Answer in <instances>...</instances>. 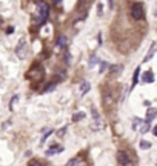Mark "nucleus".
<instances>
[{"label":"nucleus","instance_id":"f257e3e1","mask_svg":"<svg viewBox=\"0 0 157 166\" xmlns=\"http://www.w3.org/2000/svg\"><path fill=\"white\" fill-rule=\"evenodd\" d=\"M48 14H49V6L45 2H39L37 3V16H35V23H39V25L45 23L46 19H48Z\"/></svg>","mask_w":157,"mask_h":166},{"label":"nucleus","instance_id":"f03ea898","mask_svg":"<svg viewBox=\"0 0 157 166\" xmlns=\"http://www.w3.org/2000/svg\"><path fill=\"white\" fill-rule=\"evenodd\" d=\"M117 161H119L120 166H134L131 157L128 155L126 151H119L117 152Z\"/></svg>","mask_w":157,"mask_h":166},{"label":"nucleus","instance_id":"7ed1b4c3","mask_svg":"<svg viewBox=\"0 0 157 166\" xmlns=\"http://www.w3.org/2000/svg\"><path fill=\"white\" fill-rule=\"evenodd\" d=\"M131 16L134 17V20H142L145 12H143V6L142 3H134L131 8Z\"/></svg>","mask_w":157,"mask_h":166},{"label":"nucleus","instance_id":"20e7f679","mask_svg":"<svg viewBox=\"0 0 157 166\" xmlns=\"http://www.w3.org/2000/svg\"><path fill=\"white\" fill-rule=\"evenodd\" d=\"M28 75H29V79H33V80H35V82H39V80L43 79V69L37 65V66H34V68L29 71Z\"/></svg>","mask_w":157,"mask_h":166},{"label":"nucleus","instance_id":"39448f33","mask_svg":"<svg viewBox=\"0 0 157 166\" xmlns=\"http://www.w3.org/2000/svg\"><path fill=\"white\" fill-rule=\"evenodd\" d=\"M92 123H91V129L92 131H99V129H102V126H103V123H102V120H100V117H99V114L96 112V111L92 109Z\"/></svg>","mask_w":157,"mask_h":166},{"label":"nucleus","instance_id":"423d86ee","mask_svg":"<svg viewBox=\"0 0 157 166\" xmlns=\"http://www.w3.org/2000/svg\"><path fill=\"white\" fill-rule=\"evenodd\" d=\"M26 42H25V39H22L20 42H19V46H17V49H16V52H17V56L20 57V59H23L25 57V54H26Z\"/></svg>","mask_w":157,"mask_h":166},{"label":"nucleus","instance_id":"0eeeda50","mask_svg":"<svg viewBox=\"0 0 157 166\" xmlns=\"http://www.w3.org/2000/svg\"><path fill=\"white\" fill-rule=\"evenodd\" d=\"M157 115V108H150V109L146 111V117H145V122L151 123L152 120H154V117Z\"/></svg>","mask_w":157,"mask_h":166},{"label":"nucleus","instance_id":"6e6552de","mask_svg":"<svg viewBox=\"0 0 157 166\" xmlns=\"http://www.w3.org/2000/svg\"><path fill=\"white\" fill-rule=\"evenodd\" d=\"M154 82V74H152V71H146L145 74H143V77H142V83H152Z\"/></svg>","mask_w":157,"mask_h":166},{"label":"nucleus","instance_id":"1a4fd4ad","mask_svg":"<svg viewBox=\"0 0 157 166\" xmlns=\"http://www.w3.org/2000/svg\"><path fill=\"white\" fill-rule=\"evenodd\" d=\"M156 49H157V45H156V43H152V45H151V48H150V51L146 52V56H145V59H143V62H150V60L152 59V56H154Z\"/></svg>","mask_w":157,"mask_h":166},{"label":"nucleus","instance_id":"9d476101","mask_svg":"<svg viewBox=\"0 0 157 166\" xmlns=\"http://www.w3.org/2000/svg\"><path fill=\"white\" fill-rule=\"evenodd\" d=\"M66 166H85V161H83L82 159H79V157H77V159L69 160V161H68V165H66Z\"/></svg>","mask_w":157,"mask_h":166},{"label":"nucleus","instance_id":"9b49d317","mask_svg":"<svg viewBox=\"0 0 157 166\" xmlns=\"http://www.w3.org/2000/svg\"><path fill=\"white\" fill-rule=\"evenodd\" d=\"M63 149H65L63 146H52L51 149L46 151V157H48V155H52V154H57V152H62Z\"/></svg>","mask_w":157,"mask_h":166},{"label":"nucleus","instance_id":"f8f14e48","mask_svg":"<svg viewBox=\"0 0 157 166\" xmlns=\"http://www.w3.org/2000/svg\"><path fill=\"white\" fill-rule=\"evenodd\" d=\"M66 45H68V39H66L65 35H60V37L57 39V48H65Z\"/></svg>","mask_w":157,"mask_h":166},{"label":"nucleus","instance_id":"ddd939ff","mask_svg":"<svg viewBox=\"0 0 157 166\" xmlns=\"http://www.w3.org/2000/svg\"><path fill=\"white\" fill-rule=\"evenodd\" d=\"M109 69H111V74H113V75H117V74H120V72H122L123 66H122V65H113Z\"/></svg>","mask_w":157,"mask_h":166},{"label":"nucleus","instance_id":"4468645a","mask_svg":"<svg viewBox=\"0 0 157 166\" xmlns=\"http://www.w3.org/2000/svg\"><path fill=\"white\" fill-rule=\"evenodd\" d=\"M89 89H91L89 82H82V85H80V94H86Z\"/></svg>","mask_w":157,"mask_h":166},{"label":"nucleus","instance_id":"2eb2a0df","mask_svg":"<svg viewBox=\"0 0 157 166\" xmlns=\"http://www.w3.org/2000/svg\"><path fill=\"white\" fill-rule=\"evenodd\" d=\"M139 75H140V68H136V71L133 74V88L139 83Z\"/></svg>","mask_w":157,"mask_h":166},{"label":"nucleus","instance_id":"dca6fc26","mask_svg":"<svg viewBox=\"0 0 157 166\" xmlns=\"http://www.w3.org/2000/svg\"><path fill=\"white\" fill-rule=\"evenodd\" d=\"M97 63H100V60H99V57L96 56V54H92V56H91V59H89V66L92 68V66H96Z\"/></svg>","mask_w":157,"mask_h":166},{"label":"nucleus","instance_id":"f3484780","mask_svg":"<svg viewBox=\"0 0 157 166\" xmlns=\"http://www.w3.org/2000/svg\"><path fill=\"white\" fill-rule=\"evenodd\" d=\"M150 125H151V123H148V122L143 120V126L140 128V134H146L148 131H150Z\"/></svg>","mask_w":157,"mask_h":166},{"label":"nucleus","instance_id":"a211bd4d","mask_svg":"<svg viewBox=\"0 0 157 166\" xmlns=\"http://www.w3.org/2000/svg\"><path fill=\"white\" fill-rule=\"evenodd\" d=\"M143 123V120L142 119H139V117H134V122H133V129H137L140 125Z\"/></svg>","mask_w":157,"mask_h":166},{"label":"nucleus","instance_id":"6ab92c4d","mask_svg":"<svg viewBox=\"0 0 157 166\" xmlns=\"http://www.w3.org/2000/svg\"><path fill=\"white\" fill-rule=\"evenodd\" d=\"M51 134H52V129H46V131H45V134H43V137H42V140H40V143L43 145V143L46 142V138L51 136Z\"/></svg>","mask_w":157,"mask_h":166},{"label":"nucleus","instance_id":"aec40b11","mask_svg":"<svg viewBox=\"0 0 157 166\" xmlns=\"http://www.w3.org/2000/svg\"><path fill=\"white\" fill-rule=\"evenodd\" d=\"M85 117V112H75L73 115V122H79L80 119H83Z\"/></svg>","mask_w":157,"mask_h":166},{"label":"nucleus","instance_id":"412c9836","mask_svg":"<svg viewBox=\"0 0 157 166\" xmlns=\"http://www.w3.org/2000/svg\"><path fill=\"white\" fill-rule=\"evenodd\" d=\"M151 148V143L146 142V140H142L140 142V149H150Z\"/></svg>","mask_w":157,"mask_h":166},{"label":"nucleus","instance_id":"4be33fe9","mask_svg":"<svg viewBox=\"0 0 157 166\" xmlns=\"http://www.w3.org/2000/svg\"><path fill=\"white\" fill-rule=\"evenodd\" d=\"M106 68H108V63H106V62H100V71H99V72L103 74L106 71Z\"/></svg>","mask_w":157,"mask_h":166},{"label":"nucleus","instance_id":"5701e85b","mask_svg":"<svg viewBox=\"0 0 157 166\" xmlns=\"http://www.w3.org/2000/svg\"><path fill=\"white\" fill-rule=\"evenodd\" d=\"M28 166H43V165L40 163L39 160H31L29 163H28Z\"/></svg>","mask_w":157,"mask_h":166},{"label":"nucleus","instance_id":"b1692460","mask_svg":"<svg viewBox=\"0 0 157 166\" xmlns=\"http://www.w3.org/2000/svg\"><path fill=\"white\" fill-rule=\"evenodd\" d=\"M65 131H66V128H62V129H59V131H57L56 134H57V136H59V137H63Z\"/></svg>","mask_w":157,"mask_h":166},{"label":"nucleus","instance_id":"393cba45","mask_svg":"<svg viewBox=\"0 0 157 166\" xmlns=\"http://www.w3.org/2000/svg\"><path fill=\"white\" fill-rule=\"evenodd\" d=\"M54 88H56V83H51V85H49V86H48L46 89H45V91H52Z\"/></svg>","mask_w":157,"mask_h":166},{"label":"nucleus","instance_id":"a878e982","mask_svg":"<svg viewBox=\"0 0 157 166\" xmlns=\"http://www.w3.org/2000/svg\"><path fill=\"white\" fill-rule=\"evenodd\" d=\"M102 9H103V6H102V3H99V11H97V14H99V16H102V12H103Z\"/></svg>","mask_w":157,"mask_h":166},{"label":"nucleus","instance_id":"bb28decb","mask_svg":"<svg viewBox=\"0 0 157 166\" xmlns=\"http://www.w3.org/2000/svg\"><path fill=\"white\" fill-rule=\"evenodd\" d=\"M152 134H154V137H157V125L152 128Z\"/></svg>","mask_w":157,"mask_h":166},{"label":"nucleus","instance_id":"cd10ccee","mask_svg":"<svg viewBox=\"0 0 157 166\" xmlns=\"http://www.w3.org/2000/svg\"><path fill=\"white\" fill-rule=\"evenodd\" d=\"M52 2H54V3H60L62 0H52Z\"/></svg>","mask_w":157,"mask_h":166},{"label":"nucleus","instance_id":"c85d7f7f","mask_svg":"<svg viewBox=\"0 0 157 166\" xmlns=\"http://www.w3.org/2000/svg\"><path fill=\"white\" fill-rule=\"evenodd\" d=\"M154 16L157 17V8H156V11H154Z\"/></svg>","mask_w":157,"mask_h":166},{"label":"nucleus","instance_id":"c756f323","mask_svg":"<svg viewBox=\"0 0 157 166\" xmlns=\"http://www.w3.org/2000/svg\"><path fill=\"white\" fill-rule=\"evenodd\" d=\"M108 2H111V0H108Z\"/></svg>","mask_w":157,"mask_h":166}]
</instances>
